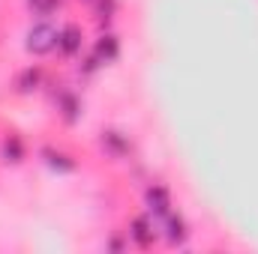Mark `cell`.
Wrapping results in <instances>:
<instances>
[{
    "instance_id": "obj_2",
    "label": "cell",
    "mask_w": 258,
    "mask_h": 254,
    "mask_svg": "<svg viewBox=\"0 0 258 254\" xmlns=\"http://www.w3.org/2000/svg\"><path fill=\"white\" fill-rule=\"evenodd\" d=\"M147 203H150V212L153 215H162V218H168V206H171V200H168V191L165 189H150L147 191Z\"/></svg>"
},
{
    "instance_id": "obj_10",
    "label": "cell",
    "mask_w": 258,
    "mask_h": 254,
    "mask_svg": "<svg viewBox=\"0 0 258 254\" xmlns=\"http://www.w3.org/2000/svg\"><path fill=\"white\" fill-rule=\"evenodd\" d=\"M30 3H39V0H30Z\"/></svg>"
},
{
    "instance_id": "obj_6",
    "label": "cell",
    "mask_w": 258,
    "mask_h": 254,
    "mask_svg": "<svg viewBox=\"0 0 258 254\" xmlns=\"http://www.w3.org/2000/svg\"><path fill=\"white\" fill-rule=\"evenodd\" d=\"M99 57H105V60H111V57H117V42H114V36H105L102 42H99Z\"/></svg>"
},
{
    "instance_id": "obj_9",
    "label": "cell",
    "mask_w": 258,
    "mask_h": 254,
    "mask_svg": "<svg viewBox=\"0 0 258 254\" xmlns=\"http://www.w3.org/2000/svg\"><path fill=\"white\" fill-rule=\"evenodd\" d=\"M36 6H39V12H51L54 6H60V0H39Z\"/></svg>"
},
{
    "instance_id": "obj_5",
    "label": "cell",
    "mask_w": 258,
    "mask_h": 254,
    "mask_svg": "<svg viewBox=\"0 0 258 254\" xmlns=\"http://www.w3.org/2000/svg\"><path fill=\"white\" fill-rule=\"evenodd\" d=\"M132 236H135L141 245H147V242H150V227H147V221H144V218H135V221H132Z\"/></svg>"
},
{
    "instance_id": "obj_4",
    "label": "cell",
    "mask_w": 258,
    "mask_h": 254,
    "mask_svg": "<svg viewBox=\"0 0 258 254\" xmlns=\"http://www.w3.org/2000/svg\"><path fill=\"white\" fill-rule=\"evenodd\" d=\"M183 236H186V230H183V221H180V218H174V215L168 212V239H171V242H180Z\"/></svg>"
},
{
    "instance_id": "obj_8",
    "label": "cell",
    "mask_w": 258,
    "mask_h": 254,
    "mask_svg": "<svg viewBox=\"0 0 258 254\" xmlns=\"http://www.w3.org/2000/svg\"><path fill=\"white\" fill-rule=\"evenodd\" d=\"M39 84V72H24V78H21V87L24 90H33Z\"/></svg>"
},
{
    "instance_id": "obj_1",
    "label": "cell",
    "mask_w": 258,
    "mask_h": 254,
    "mask_svg": "<svg viewBox=\"0 0 258 254\" xmlns=\"http://www.w3.org/2000/svg\"><path fill=\"white\" fill-rule=\"evenodd\" d=\"M57 42H60V33H57L54 27H48V24H36V27L27 33V48H30L33 54H48Z\"/></svg>"
},
{
    "instance_id": "obj_3",
    "label": "cell",
    "mask_w": 258,
    "mask_h": 254,
    "mask_svg": "<svg viewBox=\"0 0 258 254\" xmlns=\"http://www.w3.org/2000/svg\"><path fill=\"white\" fill-rule=\"evenodd\" d=\"M60 48H63L66 54H72V51H78V45H81V33L75 30V27H66L63 33H60V42H57Z\"/></svg>"
},
{
    "instance_id": "obj_7",
    "label": "cell",
    "mask_w": 258,
    "mask_h": 254,
    "mask_svg": "<svg viewBox=\"0 0 258 254\" xmlns=\"http://www.w3.org/2000/svg\"><path fill=\"white\" fill-rule=\"evenodd\" d=\"M3 156H6V162H18V159H21V144H18V138H9V141L3 144Z\"/></svg>"
}]
</instances>
